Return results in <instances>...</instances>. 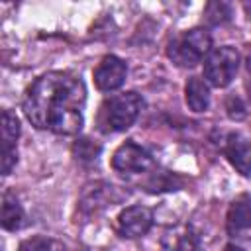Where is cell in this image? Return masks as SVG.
Returning a JSON list of instances; mask_svg holds the SVG:
<instances>
[{"instance_id":"cell-1","label":"cell","mask_w":251,"mask_h":251,"mask_svg":"<svg viewBox=\"0 0 251 251\" xmlns=\"http://www.w3.org/2000/svg\"><path fill=\"white\" fill-rule=\"evenodd\" d=\"M84 82L65 71H51L35 78L24 96V114L31 126L57 135H75L84 118Z\"/></svg>"},{"instance_id":"cell-2","label":"cell","mask_w":251,"mask_h":251,"mask_svg":"<svg viewBox=\"0 0 251 251\" xmlns=\"http://www.w3.org/2000/svg\"><path fill=\"white\" fill-rule=\"evenodd\" d=\"M143 100L137 92H124L108 98L100 108V126L104 131H124L137 120Z\"/></svg>"},{"instance_id":"cell-3","label":"cell","mask_w":251,"mask_h":251,"mask_svg":"<svg viewBox=\"0 0 251 251\" xmlns=\"http://www.w3.org/2000/svg\"><path fill=\"white\" fill-rule=\"evenodd\" d=\"M210 49H212V37L208 29L192 27L169 43L167 55L178 67H194L206 55H210Z\"/></svg>"},{"instance_id":"cell-4","label":"cell","mask_w":251,"mask_h":251,"mask_svg":"<svg viewBox=\"0 0 251 251\" xmlns=\"http://www.w3.org/2000/svg\"><path fill=\"white\" fill-rule=\"evenodd\" d=\"M237 69H239V53L233 47L224 45V47H218V49L210 51V55L206 57L204 78L212 86L224 88L235 78Z\"/></svg>"},{"instance_id":"cell-5","label":"cell","mask_w":251,"mask_h":251,"mask_svg":"<svg viewBox=\"0 0 251 251\" xmlns=\"http://www.w3.org/2000/svg\"><path fill=\"white\" fill-rule=\"evenodd\" d=\"M151 165L153 157L149 155V151L133 141L122 143L112 155V169L122 175H139L151 169Z\"/></svg>"},{"instance_id":"cell-6","label":"cell","mask_w":251,"mask_h":251,"mask_svg":"<svg viewBox=\"0 0 251 251\" xmlns=\"http://www.w3.org/2000/svg\"><path fill=\"white\" fill-rule=\"evenodd\" d=\"M153 226V212L147 206H129L118 216V233L122 237H141Z\"/></svg>"},{"instance_id":"cell-7","label":"cell","mask_w":251,"mask_h":251,"mask_svg":"<svg viewBox=\"0 0 251 251\" xmlns=\"http://www.w3.org/2000/svg\"><path fill=\"white\" fill-rule=\"evenodd\" d=\"M126 75L127 65L116 55H106L94 69V84L102 92H112L124 84Z\"/></svg>"},{"instance_id":"cell-8","label":"cell","mask_w":251,"mask_h":251,"mask_svg":"<svg viewBox=\"0 0 251 251\" xmlns=\"http://www.w3.org/2000/svg\"><path fill=\"white\" fill-rule=\"evenodd\" d=\"M226 227L233 237H245L251 231V196L241 194L231 202L226 218Z\"/></svg>"},{"instance_id":"cell-9","label":"cell","mask_w":251,"mask_h":251,"mask_svg":"<svg viewBox=\"0 0 251 251\" xmlns=\"http://www.w3.org/2000/svg\"><path fill=\"white\" fill-rule=\"evenodd\" d=\"M226 157L241 175L251 173V141L241 133H229L226 139Z\"/></svg>"},{"instance_id":"cell-10","label":"cell","mask_w":251,"mask_h":251,"mask_svg":"<svg viewBox=\"0 0 251 251\" xmlns=\"http://www.w3.org/2000/svg\"><path fill=\"white\" fill-rule=\"evenodd\" d=\"M186 104L192 112H206L210 106V88L200 76H190L184 88Z\"/></svg>"},{"instance_id":"cell-11","label":"cell","mask_w":251,"mask_h":251,"mask_svg":"<svg viewBox=\"0 0 251 251\" xmlns=\"http://www.w3.org/2000/svg\"><path fill=\"white\" fill-rule=\"evenodd\" d=\"M24 224V208L12 192H4L2 196V227L8 231L20 229Z\"/></svg>"},{"instance_id":"cell-12","label":"cell","mask_w":251,"mask_h":251,"mask_svg":"<svg viewBox=\"0 0 251 251\" xmlns=\"http://www.w3.org/2000/svg\"><path fill=\"white\" fill-rule=\"evenodd\" d=\"M18 137H20V122L14 112L4 110L2 112V147L16 149Z\"/></svg>"},{"instance_id":"cell-13","label":"cell","mask_w":251,"mask_h":251,"mask_svg":"<svg viewBox=\"0 0 251 251\" xmlns=\"http://www.w3.org/2000/svg\"><path fill=\"white\" fill-rule=\"evenodd\" d=\"M18 251H67V247L59 239H53L47 235H33L22 241Z\"/></svg>"},{"instance_id":"cell-14","label":"cell","mask_w":251,"mask_h":251,"mask_svg":"<svg viewBox=\"0 0 251 251\" xmlns=\"http://www.w3.org/2000/svg\"><path fill=\"white\" fill-rule=\"evenodd\" d=\"M73 151H75V157H76V159H80V161H92V159L98 157L100 145L94 143V141L88 139V137H82V139H78V141L73 145Z\"/></svg>"},{"instance_id":"cell-15","label":"cell","mask_w":251,"mask_h":251,"mask_svg":"<svg viewBox=\"0 0 251 251\" xmlns=\"http://www.w3.org/2000/svg\"><path fill=\"white\" fill-rule=\"evenodd\" d=\"M204 16H206V20H208L210 24H222V22L229 20L231 10H229V6L224 4V2H210V4L206 6V10H204Z\"/></svg>"},{"instance_id":"cell-16","label":"cell","mask_w":251,"mask_h":251,"mask_svg":"<svg viewBox=\"0 0 251 251\" xmlns=\"http://www.w3.org/2000/svg\"><path fill=\"white\" fill-rule=\"evenodd\" d=\"M16 161H18V151L2 147V175H10L14 165H16Z\"/></svg>"},{"instance_id":"cell-17","label":"cell","mask_w":251,"mask_h":251,"mask_svg":"<svg viewBox=\"0 0 251 251\" xmlns=\"http://www.w3.org/2000/svg\"><path fill=\"white\" fill-rule=\"evenodd\" d=\"M173 251H198V243L190 233H184L182 237L176 239Z\"/></svg>"},{"instance_id":"cell-18","label":"cell","mask_w":251,"mask_h":251,"mask_svg":"<svg viewBox=\"0 0 251 251\" xmlns=\"http://www.w3.org/2000/svg\"><path fill=\"white\" fill-rule=\"evenodd\" d=\"M224 251H243L239 245H235V243H227L226 247H224Z\"/></svg>"},{"instance_id":"cell-19","label":"cell","mask_w":251,"mask_h":251,"mask_svg":"<svg viewBox=\"0 0 251 251\" xmlns=\"http://www.w3.org/2000/svg\"><path fill=\"white\" fill-rule=\"evenodd\" d=\"M245 63H247V71H249V73H251V53H249V55H247V61H245Z\"/></svg>"},{"instance_id":"cell-20","label":"cell","mask_w":251,"mask_h":251,"mask_svg":"<svg viewBox=\"0 0 251 251\" xmlns=\"http://www.w3.org/2000/svg\"><path fill=\"white\" fill-rule=\"evenodd\" d=\"M245 12H247V16H249V18H251V4H249V2H247V4H245Z\"/></svg>"}]
</instances>
